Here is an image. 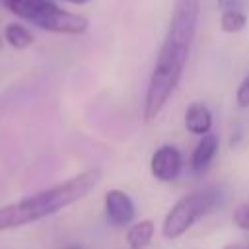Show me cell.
<instances>
[{"label":"cell","mask_w":249,"mask_h":249,"mask_svg":"<svg viewBox=\"0 0 249 249\" xmlns=\"http://www.w3.org/2000/svg\"><path fill=\"white\" fill-rule=\"evenodd\" d=\"M216 152H218V138L212 132L200 136V140L196 142V146L193 150V156H191V167H193V171L195 173H204L210 167Z\"/></svg>","instance_id":"obj_9"},{"label":"cell","mask_w":249,"mask_h":249,"mask_svg":"<svg viewBox=\"0 0 249 249\" xmlns=\"http://www.w3.org/2000/svg\"><path fill=\"white\" fill-rule=\"evenodd\" d=\"M220 249H249V241H231V243H226Z\"/></svg>","instance_id":"obj_16"},{"label":"cell","mask_w":249,"mask_h":249,"mask_svg":"<svg viewBox=\"0 0 249 249\" xmlns=\"http://www.w3.org/2000/svg\"><path fill=\"white\" fill-rule=\"evenodd\" d=\"M105 216L111 226H117V228L128 226L136 216L132 198L121 189L107 191L105 193Z\"/></svg>","instance_id":"obj_6"},{"label":"cell","mask_w":249,"mask_h":249,"mask_svg":"<svg viewBox=\"0 0 249 249\" xmlns=\"http://www.w3.org/2000/svg\"><path fill=\"white\" fill-rule=\"evenodd\" d=\"M64 249H80L78 245H68V247H64Z\"/></svg>","instance_id":"obj_18"},{"label":"cell","mask_w":249,"mask_h":249,"mask_svg":"<svg viewBox=\"0 0 249 249\" xmlns=\"http://www.w3.org/2000/svg\"><path fill=\"white\" fill-rule=\"evenodd\" d=\"M220 198V189L216 187H202L181 196L171 210L165 214L161 224V235L165 239H177L185 235L206 212H210Z\"/></svg>","instance_id":"obj_3"},{"label":"cell","mask_w":249,"mask_h":249,"mask_svg":"<svg viewBox=\"0 0 249 249\" xmlns=\"http://www.w3.org/2000/svg\"><path fill=\"white\" fill-rule=\"evenodd\" d=\"M233 222H235L241 230H247V231H249V202L241 204V206L233 212Z\"/></svg>","instance_id":"obj_14"},{"label":"cell","mask_w":249,"mask_h":249,"mask_svg":"<svg viewBox=\"0 0 249 249\" xmlns=\"http://www.w3.org/2000/svg\"><path fill=\"white\" fill-rule=\"evenodd\" d=\"M185 128L195 136H204L212 128V113L202 101H193L185 111Z\"/></svg>","instance_id":"obj_8"},{"label":"cell","mask_w":249,"mask_h":249,"mask_svg":"<svg viewBox=\"0 0 249 249\" xmlns=\"http://www.w3.org/2000/svg\"><path fill=\"white\" fill-rule=\"evenodd\" d=\"M154 222L152 220H140L134 222L128 230H126V245L128 249H146L154 237Z\"/></svg>","instance_id":"obj_10"},{"label":"cell","mask_w":249,"mask_h":249,"mask_svg":"<svg viewBox=\"0 0 249 249\" xmlns=\"http://www.w3.org/2000/svg\"><path fill=\"white\" fill-rule=\"evenodd\" d=\"M2 2L10 14L29 23H35L54 4V0H2Z\"/></svg>","instance_id":"obj_7"},{"label":"cell","mask_w":249,"mask_h":249,"mask_svg":"<svg viewBox=\"0 0 249 249\" xmlns=\"http://www.w3.org/2000/svg\"><path fill=\"white\" fill-rule=\"evenodd\" d=\"M62 2H68V4H76V6H84V4H88V2H91V0H62Z\"/></svg>","instance_id":"obj_17"},{"label":"cell","mask_w":249,"mask_h":249,"mask_svg":"<svg viewBox=\"0 0 249 249\" xmlns=\"http://www.w3.org/2000/svg\"><path fill=\"white\" fill-rule=\"evenodd\" d=\"M218 6L222 12L226 10H241L243 8V0H218Z\"/></svg>","instance_id":"obj_15"},{"label":"cell","mask_w":249,"mask_h":249,"mask_svg":"<svg viewBox=\"0 0 249 249\" xmlns=\"http://www.w3.org/2000/svg\"><path fill=\"white\" fill-rule=\"evenodd\" d=\"M99 179L101 169L91 167L35 195L0 206V231L16 230L60 212L62 208L88 196L97 187Z\"/></svg>","instance_id":"obj_2"},{"label":"cell","mask_w":249,"mask_h":249,"mask_svg":"<svg viewBox=\"0 0 249 249\" xmlns=\"http://www.w3.org/2000/svg\"><path fill=\"white\" fill-rule=\"evenodd\" d=\"M33 25L43 31L58 33V35H82L88 31V18L76 12L62 10L60 6L53 4Z\"/></svg>","instance_id":"obj_4"},{"label":"cell","mask_w":249,"mask_h":249,"mask_svg":"<svg viewBox=\"0 0 249 249\" xmlns=\"http://www.w3.org/2000/svg\"><path fill=\"white\" fill-rule=\"evenodd\" d=\"M4 41L14 49L23 51V49H27V47H31L35 43V37L23 23L12 21V23H8L4 27Z\"/></svg>","instance_id":"obj_11"},{"label":"cell","mask_w":249,"mask_h":249,"mask_svg":"<svg viewBox=\"0 0 249 249\" xmlns=\"http://www.w3.org/2000/svg\"><path fill=\"white\" fill-rule=\"evenodd\" d=\"M181 169H183V156L175 146L163 144L152 154L150 171L158 181H161V183L175 181L179 177Z\"/></svg>","instance_id":"obj_5"},{"label":"cell","mask_w":249,"mask_h":249,"mask_svg":"<svg viewBox=\"0 0 249 249\" xmlns=\"http://www.w3.org/2000/svg\"><path fill=\"white\" fill-rule=\"evenodd\" d=\"M235 101H237V107H241V109L249 107V74H247V76L241 80V84L237 86Z\"/></svg>","instance_id":"obj_13"},{"label":"cell","mask_w":249,"mask_h":249,"mask_svg":"<svg viewBox=\"0 0 249 249\" xmlns=\"http://www.w3.org/2000/svg\"><path fill=\"white\" fill-rule=\"evenodd\" d=\"M198 12H200V0L173 2L169 25L146 88V97H144L146 121H154L163 111L165 103L169 101L171 93L175 91L183 76L198 23Z\"/></svg>","instance_id":"obj_1"},{"label":"cell","mask_w":249,"mask_h":249,"mask_svg":"<svg viewBox=\"0 0 249 249\" xmlns=\"http://www.w3.org/2000/svg\"><path fill=\"white\" fill-rule=\"evenodd\" d=\"M247 25V16L241 10H226L220 16V29L224 33H239Z\"/></svg>","instance_id":"obj_12"}]
</instances>
